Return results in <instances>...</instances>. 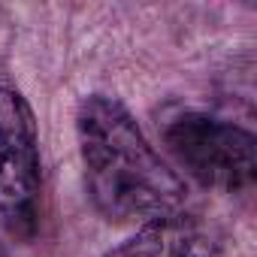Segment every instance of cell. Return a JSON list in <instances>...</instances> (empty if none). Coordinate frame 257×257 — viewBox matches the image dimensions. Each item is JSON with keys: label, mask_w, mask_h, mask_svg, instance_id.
<instances>
[{"label": "cell", "mask_w": 257, "mask_h": 257, "mask_svg": "<svg viewBox=\"0 0 257 257\" xmlns=\"http://www.w3.org/2000/svg\"><path fill=\"white\" fill-rule=\"evenodd\" d=\"M76 143L88 200L109 224L143 227L185 209V179L152 146L118 97H82L76 109Z\"/></svg>", "instance_id": "6da1fadb"}, {"label": "cell", "mask_w": 257, "mask_h": 257, "mask_svg": "<svg viewBox=\"0 0 257 257\" xmlns=\"http://www.w3.org/2000/svg\"><path fill=\"white\" fill-rule=\"evenodd\" d=\"M0 257H7V254H0Z\"/></svg>", "instance_id": "5b68a950"}, {"label": "cell", "mask_w": 257, "mask_h": 257, "mask_svg": "<svg viewBox=\"0 0 257 257\" xmlns=\"http://www.w3.org/2000/svg\"><path fill=\"white\" fill-rule=\"evenodd\" d=\"M164 146L173 161L203 188L221 194H239L254 185L257 146L245 127L209 115L179 112L164 124Z\"/></svg>", "instance_id": "3957f363"}, {"label": "cell", "mask_w": 257, "mask_h": 257, "mask_svg": "<svg viewBox=\"0 0 257 257\" xmlns=\"http://www.w3.org/2000/svg\"><path fill=\"white\" fill-rule=\"evenodd\" d=\"M0 224L22 242L43 224L40 127L28 97L10 82H0Z\"/></svg>", "instance_id": "7a4b0ae2"}, {"label": "cell", "mask_w": 257, "mask_h": 257, "mask_svg": "<svg viewBox=\"0 0 257 257\" xmlns=\"http://www.w3.org/2000/svg\"><path fill=\"white\" fill-rule=\"evenodd\" d=\"M221 233L200 215L176 212L137 227L134 236L112 245L103 257H221Z\"/></svg>", "instance_id": "277c9868"}]
</instances>
